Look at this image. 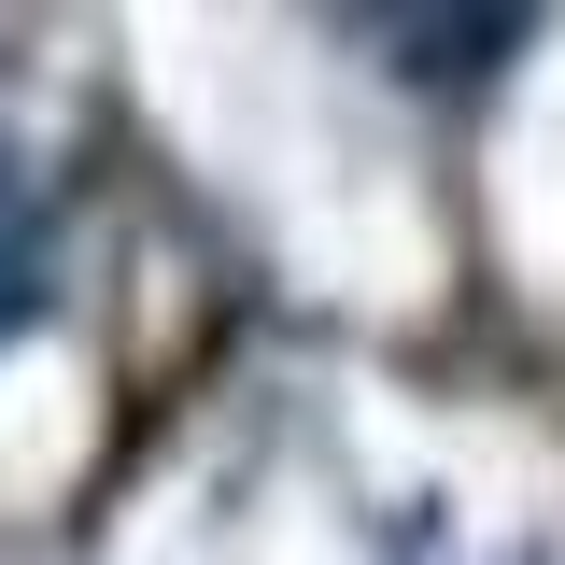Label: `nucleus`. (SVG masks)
Instances as JSON below:
<instances>
[{
    "label": "nucleus",
    "instance_id": "f257e3e1",
    "mask_svg": "<svg viewBox=\"0 0 565 565\" xmlns=\"http://www.w3.org/2000/svg\"><path fill=\"white\" fill-rule=\"evenodd\" d=\"M523 29L537 14H382V43H396V71H424V85H467V71H494V57H523Z\"/></svg>",
    "mask_w": 565,
    "mask_h": 565
},
{
    "label": "nucleus",
    "instance_id": "f03ea898",
    "mask_svg": "<svg viewBox=\"0 0 565 565\" xmlns=\"http://www.w3.org/2000/svg\"><path fill=\"white\" fill-rule=\"evenodd\" d=\"M29 297H43V199H29V170L0 156V340L29 326Z\"/></svg>",
    "mask_w": 565,
    "mask_h": 565
}]
</instances>
